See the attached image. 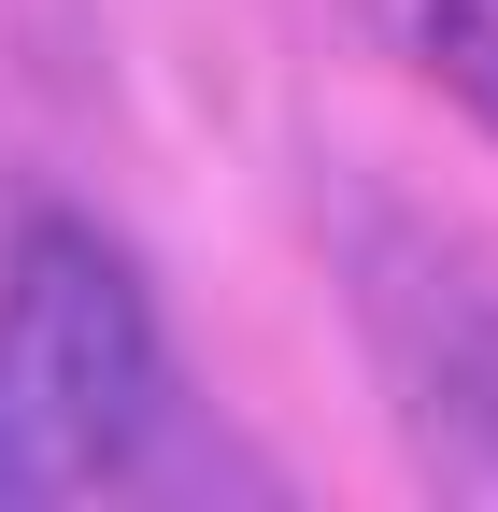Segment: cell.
I'll return each instance as SVG.
<instances>
[{
  "label": "cell",
  "instance_id": "1",
  "mask_svg": "<svg viewBox=\"0 0 498 512\" xmlns=\"http://www.w3.org/2000/svg\"><path fill=\"white\" fill-rule=\"evenodd\" d=\"M143 299L86 228H29L15 242V299H0V413L43 427L57 456H129L143 427Z\"/></svg>",
  "mask_w": 498,
  "mask_h": 512
}]
</instances>
